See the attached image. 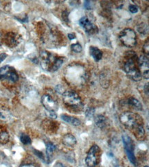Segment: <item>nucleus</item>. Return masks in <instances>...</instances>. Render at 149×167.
<instances>
[{
  "mask_svg": "<svg viewBox=\"0 0 149 167\" xmlns=\"http://www.w3.org/2000/svg\"><path fill=\"white\" fill-rule=\"evenodd\" d=\"M48 116H49V118L55 119H56V117H57L55 112H52V111H48Z\"/></svg>",
  "mask_w": 149,
  "mask_h": 167,
  "instance_id": "29",
  "label": "nucleus"
},
{
  "mask_svg": "<svg viewBox=\"0 0 149 167\" xmlns=\"http://www.w3.org/2000/svg\"><path fill=\"white\" fill-rule=\"evenodd\" d=\"M9 141V134L7 132H1L0 133V143L1 144H6Z\"/></svg>",
  "mask_w": 149,
  "mask_h": 167,
  "instance_id": "22",
  "label": "nucleus"
},
{
  "mask_svg": "<svg viewBox=\"0 0 149 167\" xmlns=\"http://www.w3.org/2000/svg\"><path fill=\"white\" fill-rule=\"evenodd\" d=\"M144 167H148V166H145Z\"/></svg>",
  "mask_w": 149,
  "mask_h": 167,
  "instance_id": "35",
  "label": "nucleus"
},
{
  "mask_svg": "<svg viewBox=\"0 0 149 167\" xmlns=\"http://www.w3.org/2000/svg\"><path fill=\"white\" fill-rule=\"evenodd\" d=\"M62 142L65 146L74 147L76 144V138L71 133H67L63 137Z\"/></svg>",
  "mask_w": 149,
  "mask_h": 167,
  "instance_id": "15",
  "label": "nucleus"
},
{
  "mask_svg": "<svg viewBox=\"0 0 149 167\" xmlns=\"http://www.w3.org/2000/svg\"><path fill=\"white\" fill-rule=\"evenodd\" d=\"M94 113H95V109L90 107V108H87L86 111H85V115H86L87 117L90 118L94 116Z\"/></svg>",
  "mask_w": 149,
  "mask_h": 167,
  "instance_id": "25",
  "label": "nucleus"
},
{
  "mask_svg": "<svg viewBox=\"0 0 149 167\" xmlns=\"http://www.w3.org/2000/svg\"><path fill=\"white\" fill-rule=\"evenodd\" d=\"M71 49L73 51L76 52V53H80L82 51V47L79 43H75L71 45Z\"/></svg>",
  "mask_w": 149,
  "mask_h": 167,
  "instance_id": "24",
  "label": "nucleus"
},
{
  "mask_svg": "<svg viewBox=\"0 0 149 167\" xmlns=\"http://www.w3.org/2000/svg\"><path fill=\"white\" fill-rule=\"evenodd\" d=\"M63 99L67 108L72 112L77 113L82 108L81 99L74 90H65L63 94Z\"/></svg>",
  "mask_w": 149,
  "mask_h": 167,
  "instance_id": "3",
  "label": "nucleus"
},
{
  "mask_svg": "<svg viewBox=\"0 0 149 167\" xmlns=\"http://www.w3.org/2000/svg\"><path fill=\"white\" fill-rule=\"evenodd\" d=\"M55 90H56V91L58 92L59 94H63L64 92H65V89H64V88L61 85H58V86H56V88H55Z\"/></svg>",
  "mask_w": 149,
  "mask_h": 167,
  "instance_id": "26",
  "label": "nucleus"
},
{
  "mask_svg": "<svg viewBox=\"0 0 149 167\" xmlns=\"http://www.w3.org/2000/svg\"><path fill=\"white\" fill-rule=\"evenodd\" d=\"M148 40H146V42L144 43V47H143V50H144V52L146 54H148V51H149V47H148Z\"/></svg>",
  "mask_w": 149,
  "mask_h": 167,
  "instance_id": "28",
  "label": "nucleus"
},
{
  "mask_svg": "<svg viewBox=\"0 0 149 167\" xmlns=\"http://www.w3.org/2000/svg\"><path fill=\"white\" fill-rule=\"evenodd\" d=\"M139 69L142 74V77L148 79V58L146 56H141L138 58Z\"/></svg>",
  "mask_w": 149,
  "mask_h": 167,
  "instance_id": "10",
  "label": "nucleus"
},
{
  "mask_svg": "<svg viewBox=\"0 0 149 167\" xmlns=\"http://www.w3.org/2000/svg\"><path fill=\"white\" fill-rule=\"evenodd\" d=\"M116 167H118V166H116Z\"/></svg>",
  "mask_w": 149,
  "mask_h": 167,
  "instance_id": "36",
  "label": "nucleus"
},
{
  "mask_svg": "<svg viewBox=\"0 0 149 167\" xmlns=\"http://www.w3.org/2000/svg\"><path fill=\"white\" fill-rule=\"evenodd\" d=\"M68 38H69L70 40H72V39H75L76 36L74 34H68Z\"/></svg>",
  "mask_w": 149,
  "mask_h": 167,
  "instance_id": "34",
  "label": "nucleus"
},
{
  "mask_svg": "<svg viewBox=\"0 0 149 167\" xmlns=\"http://www.w3.org/2000/svg\"><path fill=\"white\" fill-rule=\"evenodd\" d=\"M131 132L133 133L137 139L138 140H144L145 139L146 135H145V131L143 127V125H139L135 127L133 129L131 130Z\"/></svg>",
  "mask_w": 149,
  "mask_h": 167,
  "instance_id": "13",
  "label": "nucleus"
},
{
  "mask_svg": "<svg viewBox=\"0 0 149 167\" xmlns=\"http://www.w3.org/2000/svg\"><path fill=\"white\" fill-rule=\"evenodd\" d=\"M19 80V75L15 69L6 65L0 68V81L15 83Z\"/></svg>",
  "mask_w": 149,
  "mask_h": 167,
  "instance_id": "5",
  "label": "nucleus"
},
{
  "mask_svg": "<svg viewBox=\"0 0 149 167\" xmlns=\"http://www.w3.org/2000/svg\"><path fill=\"white\" fill-rule=\"evenodd\" d=\"M20 35H18L14 32H8L5 36V42L6 45L10 47L16 46L20 42Z\"/></svg>",
  "mask_w": 149,
  "mask_h": 167,
  "instance_id": "11",
  "label": "nucleus"
},
{
  "mask_svg": "<svg viewBox=\"0 0 149 167\" xmlns=\"http://www.w3.org/2000/svg\"><path fill=\"white\" fill-rule=\"evenodd\" d=\"M122 141L124 143V147L127 154L129 153H134V145L131 138L127 135L122 136Z\"/></svg>",
  "mask_w": 149,
  "mask_h": 167,
  "instance_id": "12",
  "label": "nucleus"
},
{
  "mask_svg": "<svg viewBox=\"0 0 149 167\" xmlns=\"http://www.w3.org/2000/svg\"><path fill=\"white\" fill-rule=\"evenodd\" d=\"M20 167H37L34 164H23V165H21Z\"/></svg>",
  "mask_w": 149,
  "mask_h": 167,
  "instance_id": "33",
  "label": "nucleus"
},
{
  "mask_svg": "<svg viewBox=\"0 0 149 167\" xmlns=\"http://www.w3.org/2000/svg\"><path fill=\"white\" fill-rule=\"evenodd\" d=\"M20 140L23 145H30L31 143V139H30V136L25 133H22L21 135Z\"/></svg>",
  "mask_w": 149,
  "mask_h": 167,
  "instance_id": "23",
  "label": "nucleus"
},
{
  "mask_svg": "<svg viewBox=\"0 0 149 167\" xmlns=\"http://www.w3.org/2000/svg\"><path fill=\"white\" fill-rule=\"evenodd\" d=\"M101 150L98 145H94L92 146L87 154L85 162L87 165L89 167H94L98 165L100 161Z\"/></svg>",
  "mask_w": 149,
  "mask_h": 167,
  "instance_id": "7",
  "label": "nucleus"
},
{
  "mask_svg": "<svg viewBox=\"0 0 149 167\" xmlns=\"http://www.w3.org/2000/svg\"><path fill=\"white\" fill-rule=\"evenodd\" d=\"M41 103L48 111L55 112L58 110V104L56 101L48 95H44L42 97Z\"/></svg>",
  "mask_w": 149,
  "mask_h": 167,
  "instance_id": "9",
  "label": "nucleus"
},
{
  "mask_svg": "<svg viewBox=\"0 0 149 167\" xmlns=\"http://www.w3.org/2000/svg\"><path fill=\"white\" fill-rule=\"evenodd\" d=\"M41 64L43 69L48 71H57L62 66L63 60L61 57L49 53L47 51H43L40 54Z\"/></svg>",
  "mask_w": 149,
  "mask_h": 167,
  "instance_id": "2",
  "label": "nucleus"
},
{
  "mask_svg": "<svg viewBox=\"0 0 149 167\" xmlns=\"http://www.w3.org/2000/svg\"><path fill=\"white\" fill-rule=\"evenodd\" d=\"M62 17L65 21H68V13L67 11H64L62 15Z\"/></svg>",
  "mask_w": 149,
  "mask_h": 167,
  "instance_id": "30",
  "label": "nucleus"
},
{
  "mask_svg": "<svg viewBox=\"0 0 149 167\" xmlns=\"http://www.w3.org/2000/svg\"><path fill=\"white\" fill-rule=\"evenodd\" d=\"M94 121H95L96 125L101 129L104 128L106 125V118L101 114L97 115Z\"/></svg>",
  "mask_w": 149,
  "mask_h": 167,
  "instance_id": "20",
  "label": "nucleus"
},
{
  "mask_svg": "<svg viewBox=\"0 0 149 167\" xmlns=\"http://www.w3.org/2000/svg\"><path fill=\"white\" fill-rule=\"evenodd\" d=\"M120 120L125 127L131 130L139 125H143L142 119L138 114L131 112H124L120 116Z\"/></svg>",
  "mask_w": 149,
  "mask_h": 167,
  "instance_id": "4",
  "label": "nucleus"
},
{
  "mask_svg": "<svg viewBox=\"0 0 149 167\" xmlns=\"http://www.w3.org/2000/svg\"><path fill=\"white\" fill-rule=\"evenodd\" d=\"M119 39L120 42L127 47H133L137 43L136 32L130 28H126L120 33Z\"/></svg>",
  "mask_w": 149,
  "mask_h": 167,
  "instance_id": "6",
  "label": "nucleus"
},
{
  "mask_svg": "<svg viewBox=\"0 0 149 167\" xmlns=\"http://www.w3.org/2000/svg\"><path fill=\"white\" fill-rule=\"evenodd\" d=\"M61 119H62L64 121H65V122L70 123L72 125L79 126L80 125V123H81L79 119L74 117V116H68L67 114H61Z\"/></svg>",
  "mask_w": 149,
  "mask_h": 167,
  "instance_id": "17",
  "label": "nucleus"
},
{
  "mask_svg": "<svg viewBox=\"0 0 149 167\" xmlns=\"http://www.w3.org/2000/svg\"><path fill=\"white\" fill-rule=\"evenodd\" d=\"M123 70L129 78L136 82L141 80L142 74L139 69L138 57L133 51H128L123 61Z\"/></svg>",
  "mask_w": 149,
  "mask_h": 167,
  "instance_id": "1",
  "label": "nucleus"
},
{
  "mask_svg": "<svg viewBox=\"0 0 149 167\" xmlns=\"http://www.w3.org/2000/svg\"><path fill=\"white\" fill-rule=\"evenodd\" d=\"M89 52H90V55L92 56V58L96 62L100 61L103 58V52L98 47L91 46L89 48Z\"/></svg>",
  "mask_w": 149,
  "mask_h": 167,
  "instance_id": "16",
  "label": "nucleus"
},
{
  "mask_svg": "<svg viewBox=\"0 0 149 167\" xmlns=\"http://www.w3.org/2000/svg\"><path fill=\"white\" fill-rule=\"evenodd\" d=\"M85 8L87 9V10H89V9L91 8V1H86L85 2Z\"/></svg>",
  "mask_w": 149,
  "mask_h": 167,
  "instance_id": "31",
  "label": "nucleus"
},
{
  "mask_svg": "<svg viewBox=\"0 0 149 167\" xmlns=\"http://www.w3.org/2000/svg\"><path fill=\"white\" fill-rule=\"evenodd\" d=\"M56 149V147L53 143L52 142H49L47 144L46 146V154H47V156H48V158L49 160L52 157V155L54 154V151Z\"/></svg>",
  "mask_w": 149,
  "mask_h": 167,
  "instance_id": "21",
  "label": "nucleus"
},
{
  "mask_svg": "<svg viewBox=\"0 0 149 167\" xmlns=\"http://www.w3.org/2000/svg\"><path fill=\"white\" fill-rule=\"evenodd\" d=\"M11 119V113L8 109L4 107H0V120L4 122L10 121Z\"/></svg>",
  "mask_w": 149,
  "mask_h": 167,
  "instance_id": "18",
  "label": "nucleus"
},
{
  "mask_svg": "<svg viewBox=\"0 0 149 167\" xmlns=\"http://www.w3.org/2000/svg\"><path fill=\"white\" fill-rule=\"evenodd\" d=\"M57 123L53 122L49 120H46L43 122V127L46 132L54 133L55 132L58 128V125L56 124Z\"/></svg>",
  "mask_w": 149,
  "mask_h": 167,
  "instance_id": "14",
  "label": "nucleus"
},
{
  "mask_svg": "<svg viewBox=\"0 0 149 167\" xmlns=\"http://www.w3.org/2000/svg\"><path fill=\"white\" fill-rule=\"evenodd\" d=\"M6 57H7V55L6 54H0V63H2V62L6 58Z\"/></svg>",
  "mask_w": 149,
  "mask_h": 167,
  "instance_id": "32",
  "label": "nucleus"
},
{
  "mask_svg": "<svg viewBox=\"0 0 149 167\" xmlns=\"http://www.w3.org/2000/svg\"><path fill=\"white\" fill-rule=\"evenodd\" d=\"M129 11L131 12V13H137L138 12V8L135 5H130L129 7Z\"/></svg>",
  "mask_w": 149,
  "mask_h": 167,
  "instance_id": "27",
  "label": "nucleus"
},
{
  "mask_svg": "<svg viewBox=\"0 0 149 167\" xmlns=\"http://www.w3.org/2000/svg\"><path fill=\"white\" fill-rule=\"evenodd\" d=\"M79 24L83 28L85 32L89 34H94L98 32V27L94 25L86 16H83V17L80 19L79 21Z\"/></svg>",
  "mask_w": 149,
  "mask_h": 167,
  "instance_id": "8",
  "label": "nucleus"
},
{
  "mask_svg": "<svg viewBox=\"0 0 149 167\" xmlns=\"http://www.w3.org/2000/svg\"><path fill=\"white\" fill-rule=\"evenodd\" d=\"M128 104L129 105L131 108L136 110H142V105L139 102L138 99L134 98V97H130L128 99Z\"/></svg>",
  "mask_w": 149,
  "mask_h": 167,
  "instance_id": "19",
  "label": "nucleus"
}]
</instances>
